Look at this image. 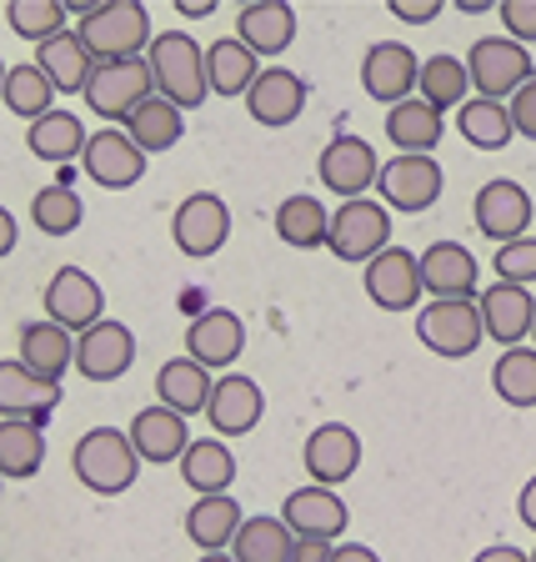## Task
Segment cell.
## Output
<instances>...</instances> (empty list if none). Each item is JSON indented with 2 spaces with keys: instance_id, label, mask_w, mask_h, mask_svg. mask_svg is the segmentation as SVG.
Instances as JSON below:
<instances>
[{
  "instance_id": "cell-33",
  "label": "cell",
  "mask_w": 536,
  "mask_h": 562,
  "mask_svg": "<svg viewBox=\"0 0 536 562\" xmlns=\"http://www.w3.org/2000/svg\"><path fill=\"white\" fill-rule=\"evenodd\" d=\"M296 532L286 517H246L241 532L231 542L236 562H292L296 558Z\"/></svg>"
},
{
  "instance_id": "cell-8",
  "label": "cell",
  "mask_w": 536,
  "mask_h": 562,
  "mask_svg": "<svg viewBox=\"0 0 536 562\" xmlns=\"http://www.w3.org/2000/svg\"><path fill=\"white\" fill-rule=\"evenodd\" d=\"M46 322L66 327L70 337H85L91 327L105 322V292L101 281L81 267H60L56 277L46 281Z\"/></svg>"
},
{
  "instance_id": "cell-25",
  "label": "cell",
  "mask_w": 536,
  "mask_h": 562,
  "mask_svg": "<svg viewBox=\"0 0 536 562\" xmlns=\"http://www.w3.org/2000/svg\"><path fill=\"white\" fill-rule=\"evenodd\" d=\"M56 402H60V382L35 376L21 357L0 367V412H5V417L41 422L46 412H56Z\"/></svg>"
},
{
  "instance_id": "cell-15",
  "label": "cell",
  "mask_w": 536,
  "mask_h": 562,
  "mask_svg": "<svg viewBox=\"0 0 536 562\" xmlns=\"http://www.w3.org/2000/svg\"><path fill=\"white\" fill-rule=\"evenodd\" d=\"M362 286L381 312H411L426 292L421 286V257H411L407 246H386L376 261H366Z\"/></svg>"
},
{
  "instance_id": "cell-52",
  "label": "cell",
  "mask_w": 536,
  "mask_h": 562,
  "mask_svg": "<svg viewBox=\"0 0 536 562\" xmlns=\"http://www.w3.org/2000/svg\"><path fill=\"white\" fill-rule=\"evenodd\" d=\"M516 513H522V522L536 532V477L522 487V497H516Z\"/></svg>"
},
{
  "instance_id": "cell-32",
  "label": "cell",
  "mask_w": 536,
  "mask_h": 562,
  "mask_svg": "<svg viewBox=\"0 0 536 562\" xmlns=\"http://www.w3.org/2000/svg\"><path fill=\"white\" fill-rule=\"evenodd\" d=\"M241 532V507H236L231 492H216V497H196V507L186 513V538L201 552H221L236 542Z\"/></svg>"
},
{
  "instance_id": "cell-18",
  "label": "cell",
  "mask_w": 536,
  "mask_h": 562,
  "mask_svg": "<svg viewBox=\"0 0 536 562\" xmlns=\"http://www.w3.org/2000/svg\"><path fill=\"white\" fill-rule=\"evenodd\" d=\"M130 362H136V337L126 322H101L76 341V372L85 382H116L130 372Z\"/></svg>"
},
{
  "instance_id": "cell-49",
  "label": "cell",
  "mask_w": 536,
  "mask_h": 562,
  "mask_svg": "<svg viewBox=\"0 0 536 562\" xmlns=\"http://www.w3.org/2000/svg\"><path fill=\"white\" fill-rule=\"evenodd\" d=\"M331 558H337V548H331V542L301 538V542H296V558H292V562H331Z\"/></svg>"
},
{
  "instance_id": "cell-38",
  "label": "cell",
  "mask_w": 536,
  "mask_h": 562,
  "mask_svg": "<svg viewBox=\"0 0 536 562\" xmlns=\"http://www.w3.org/2000/svg\"><path fill=\"white\" fill-rule=\"evenodd\" d=\"M85 126L81 116H70V111H50V116L31 121V131H25V146H31L41 161H76V156H85Z\"/></svg>"
},
{
  "instance_id": "cell-4",
  "label": "cell",
  "mask_w": 536,
  "mask_h": 562,
  "mask_svg": "<svg viewBox=\"0 0 536 562\" xmlns=\"http://www.w3.org/2000/svg\"><path fill=\"white\" fill-rule=\"evenodd\" d=\"M156 95L151 60H95L91 81H85V105L101 121H130L140 105Z\"/></svg>"
},
{
  "instance_id": "cell-44",
  "label": "cell",
  "mask_w": 536,
  "mask_h": 562,
  "mask_svg": "<svg viewBox=\"0 0 536 562\" xmlns=\"http://www.w3.org/2000/svg\"><path fill=\"white\" fill-rule=\"evenodd\" d=\"M31 222L46 236H70L85 222V206L70 187H46V191H35V201H31Z\"/></svg>"
},
{
  "instance_id": "cell-51",
  "label": "cell",
  "mask_w": 536,
  "mask_h": 562,
  "mask_svg": "<svg viewBox=\"0 0 536 562\" xmlns=\"http://www.w3.org/2000/svg\"><path fill=\"white\" fill-rule=\"evenodd\" d=\"M331 562H381V558H376V552L366 548V542H341L337 558H331Z\"/></svg>"
},
{
  "instance_id": "cell-16",
  "label": "cell",
  "mask_w": 536,
  "mask_h": 562,
  "mask_svg": "<svg viewBox=\"0 0 536 562\" xmlns=\"http://www.w3.org/2000/svg\"><path fill=\"white\" fill-rule=\"evenodd\" d=\"M81 166H85V176H91L95 187L126 191V187H136L140 176H146V151H140L126 131L105 126V131H95V136L85 140Z\"/></svg>"
},
{
  "instance_id": "cell-54",
  "label": "cell",
  "mask_w": 536,
  "mask_h": 562,
  "mask_svg": "<svg viewBox=\"0 0 536 562\" xmlns=\"http://www.w3.org/2000/svg\"><path fill=\"white\" fill-rule=\"evenodd\" d=\"M181 11L186 15H210V0H181Z\"/></svg>"
},
{
  "instance_id": "cell-5",
  "label": "cell",
  "mask_w": 536,
  "mask_h": 562,
  "mask_svg": "<svg viewBox=\"0 0 536 562\" xmlns=\"http://www.w3.org/2000/svg\"><path fill=\"white\" fill-rule=\"evenodd\" d=\"M467 76H471V86H477L481 101H502L506 105L526 81H536L532 50L516 46L512 35H481L477 46H471V56H467Z\"/></svg>"
},
{
  "instance_id": "cell-41",
  "label": "cell",
  "mask_w": 536,
  "mask_h": 562,
  "mask_svg": "<svg viewBox=\"0 0 536 562\" xmlns=\"http://www.w3.org/2000/svg\"><path fill=\"white\" fill-rule=\"evenodd\" d=\"M456 126H461V136H467L471 146H481V151H502L506 140L516 136L512 111H506L502 101H481V95L456 111Z\"/></svg>"
},
{
  "instance_id": "cell-1",
  "label": "cell",
  "mask_w": 536,
  "mask_h": 562,
  "mask_svg": "<svg viewBox=\"0 0 536 562\" xmlns=\"http://www.w3.org/2000/svg\"><path fill=\"white\" fill-rule=\"evenodd\" d=\"M81 41L91 46L95 60H140L151 50L156 31H151V11L140 0H105L81 11Z\"/></svg>"
},
{
  "instance_id": "cell-28",
  "label": "cell",
  "mask_w": 536,
  "mask_h": 562,
  "mask_svg": "<svg viewBox=\"0 0 536 562\" xmlns=\"http://www.w3.org/2000/svg\"><path fill=\"white\" fill-rule=\"evenodd\" d=\"M21 362L31 367L35 376L46 382H60V376L76 367V337L56 322H25L21 327Z\"/></svg>"
},
{
  "instance_id": "cell-22",
  "label": "cell",
  "mask_w": 536,
  "mask_h": 562,
  "mask_svg": "<svg viewBox=\"0 0 536 562\" xmlns=\"http://www.w3.org/2000/svg\"><path fill=\"white\" fill-rule=\"evenodd\" d=\"M261 412H266V397H261V386L251 382V376H236L226 372L221 382H216V392H210V427H216V437H246L256 432Z\"/></svg>"
},
{
  "instance_id": "cell-30",
  "label": "cell",
  "mask_w": 536,
  "mask_h": 562,
  "mask_svg": "<svg viewBox=\"0 0 536 562\" xmlns=\"http://www.w3.org/2000/svg\"><path fill=\"white\" fill-rule=\"evenodd\" d=\"M35 66L46 70L56 91H66V95L81 91L85 95V81H91V70H95V56H91V46L81 41V31H66V35H56V41L41 46Z\"/></svg>"
},
{
  "instance_id": "cell-55",
  "label": "cell",
  "mask_w": 536,
  "mask_h": 562,
  "mask_svg": "<svg viewBox=\"0 0 536 562\" xmlns=\"http://www.w3.org/2000/svg\"><path fill=\"white\" fill-rule=\"evenodd\" d=\"M201 562H236V558H226V552H206Z\"/></svg>"
},
{
  "instance_id": "cell-24",
  "label": "cell",
  "mask_w": 536,
  "mask_h": 562,
  "mask_svg": "<svg viewBox=\"0 0 536 562\" xmlns=\"http://www.w3.org/2000/svg\"><path fill=\"white\" fill-rule=\"evenodd\" d=\"M301 105H306V81L286 66L261 70V81L246 91V111H251V121H261V126H292V121L301 116Z\"/></svg>"
},
{
  "instance_id": "cell-19",
  "label": "cell",
  "mask_w": 536,
  "mask_h": 562,
  "mask_svg": "<svg viewBox=\"0 0 536 562\" xmlns=\"http://www.w3.org/2000/svg\"><path fill=\"white\" fill-rule=\"evenodd\" d=\"M481 322H487V337L502 341L506 347H522L536 327V302L526 286H512V281H491L487 292H481Z\"/></svg>"
},
{
  "instance_id": "cell-36",
  "label": "cell",
  "mask_w": 536,
  "mask_h": 562,
  "mask_svg": "<svg viewBox=\"0 0 536 562\" xmlns=\"http://www.w3.org/2000/svg\"><path fill=\"white\" fill-rule=\"evenodd\" d=\"M206 70H210V91L216 95H246L261 81L256 50L241 46L236 35H226V41H216V46L206 50Z\"/></svg>"
},
{
  "instance_id": "cell-9",
  "label": "cell",
  "mask_w": 536,
  "mask_h": 562,
  "mask_svg": "<svg viewBox=\"0 0 536 562\" xmlns=\"http://www.w3.org/2000/svg\"><path fill=\"white\" fill-rule=\"evenodd\" d=\"M362 86L372 101L401 105L421 86V60L407 41H372L362 56Z\"/></svg>"
},
{
  "instance_id": "cell-48",
  "label": "cell",
  "mask_w": 536,
  "mask_h": 562,
  "mask_svg": "<svg viewBox=\"0 0 536 562\" xmlns=\"http://www.w3.org/2000/svg\"><path fill=\"white\" fill-rule=\"evenodd\" d=\"M391 15L407 25H426L442 15V0H391Z\"/></svg>"
},
{
  "instance_id": "cell-14",
  "label": "cell",
  "mask_w": 536,
  "mask_h": 562,
  "mask_svg": "<svg viewBox=\"0 0 536 562\" xmlns=\"http://www.w3.org/2000/svg\"><path fill=\"white\" fill-rule=\"evenodd\" d=\"M316 171H321V187H327L331 196H341V201H362L366 191L381 181L376 151L366 146L362 136H337L327 151H321Z\"/></svg>"
},
{
  "instance_id": "cell-34",
  "label": "cell",
  "mask_w": 536,
  "mask_h": 562,
  "mask_svg": "<svg viewBox=\"0 0 536 562\" xmlns=\"http://www.w3.org/2000/svg\"><path fill=\"white\" fill-rule=\"evenodd\" d=\"M121 131H126V136L136 140L146 156H161V151H171L175 140L186 136V111H181V105H171L166 95H151V101L140 105V111Z\"/></svg>"
},
{
  "instance_id": "cell-50",
  "label": "cell",
  "mask_w": 536,
  "mask_h": 562,
  "mask_svg": "<svg viewBox=\"0 0 536 562\" xmlns=\"http://www.w3.org/2000/svg\"><path fill=\"white\" fill-rule=\"evenodd\" d=\"M471 562H532V552H522V548H506V542H497V548H481Z\"/></svg>"
},
{
  "instance_id": "cell-10",
  "label": "cell",
  "mask_w": 536,
  "mask_h": 562,
  "mask_svg": "<svg viewBox=\"0 0 536 562\" xmlns=\"http://www.w3.org/2000/svg\"><path fill=\"white\" fill-rule=\"evenodd\" d=\"M171 236L186 257H216L226 241H231V211L216 191H196L175 206L171 216Z\"/></svg>"
},
{
  "instance_id": "cell-23",
  "label": "cell",
  "mask_w": 536,
  "mask_h": 562,
  "mask_svg": "<svg viewBox=\"0 0 536 562\" xmlns=\"http://www.w3.org/2000/svg\"><path fill=\"white\" fill-rule=\"evenodd\" d=\"M281 517L292 522L296 538H321V542H337L346 532V503L337 497V487H296L281 507Z\"/></svg>"
},
{
  "instance_id": "cell-43",
  "label": "cell",
  "mask_w": 536,
  "mask_h": 562,
  "mask_svg": "<svg viewBox=\"0 0 536 562\" xmlns=\"http://www.w3.org/2000/svg\"><path fill=\"white\" fill-rule=\"evenodd\" d=\"M50 101H56V86L41 66H11L5 70V111L25 121H41L50 116Z\"/></svg>"
},
{
  "instance_id": "cell-42",
  "label": "cell",
  "mask_w": 536,
  "mask_h": 562,
  "mask_svg": "<svg viewBox=\"0 0 536 562\" xmlns=\"http://www.w3.org/2000/svg\"><path fill=\"white\" fill-rule=\"evenodd\" d=\"M5 21L21 41H35V46H46L56 35H66V21H70V5L60 0H11L5 5Z\"/></svg>"
},
{
  "instance_id": "cell-39",
  "label": "cell",
  "mask_w": 536,
  "mask_h": 562,
  "mask_svg": "<svg viewBox=\"0 0 536 562\" xmlns=\"http://www.w3.org/2000/svg\"><path fill=\"white\" fill-rule=\"evenodd\" d=\"M491 386L506 407H536V347H506L491 362Z\"/></svg>"
},
{
  "instance_id": "cell-57",
  "label": "cell",
  "mask_w": 536,
  "mask_h": 562,
  "mask_svg": "<svg viewBox=\"0 0 536 562\" xmlns=\"http://www.w3.org/2000/svg\"><path fill=\"white\" fill-rule=\"evenodd\" d=\"M532 562H536V552H532Z\"/></svg>"
},
{
  "instance_id": "cell-6",
  "label": "cell",
  "mask_w": 536,
  "mask_h": 562,
  "mask_svg": "<svg viewBox=\"0 0 536 562\" xmlns=\"http://www.w3.org/2000/svg\"><path fill=\"white\" fill-rule=\"evenodd\" d=\"M417 337L426 351L446 357V362H461L481 347L487 337V322H481L477 302H432L417 312Z\"/></svg>"
},
{
  "instance_id": "cell-7",
  "label": "cell",
  "mask_w": 536,
  "mask_h": 562,
  "mask_svg": "<svg viewBox=\"0 0 536 562\" xmlns=\"http://www.w3.org/2000/svg\"><path fill=\"white\" fill-rule=\"evenodd\" d=\"M331 257L337 261H376L391 246V206L381 201H341L331 216Z\"/></svg>"
},
{
  "instance_id": "cell-56",
  "label": "cell",
  "mask_w": 536,
  "mask_h": 562,
  "mask_svg": "<svg viewBox=\"0 0 536 562\" xmlns=\"http://www.w3.org/2000/svg\"><path fill=\"white\" fill-rule=\"evenodd\" d=\"M532 341H536V327H532Z\"/></svg>"
},
{
  "instance_id": "cell-37",
  "label": "cell",
  "mask_w": 536,
  "mask_h": 562,
  "mask_svg": "<svg viewBox=\"0 0 536 562\" xmlns=\"http://www.w3.org/2000/svg\"><path fill=\"white\" fill-rule=\"evenodd\" d=\"M276 236L296 251H311V246L331 241V211L316 196H286L276 211Z\"/></svg>"
},
{
  "instance_id": "cell-21",
  "label": "cell",
  "mask_w": 536,
  "mask_h": 562,
  "mask_svg": "<svg viewBox=\"0 0 536 562\" xmlns=\"http://www.w3.org/2000/svg\"><path fill=\"white\" fill-rule=\"evenodd\" d=\"M241 347H246V327H241V316L226 312V306L201 312L196 322L186 327V357H191V362H201L206 372L231 367L236 357H241Z\"/></svg>"
},
{
  "instance_id": "cell-31",
  "label": "cell",
  "mask_w": 536,
  "mask_h": 562,
  "mask_svg": "<svg viewBox=\"0 0 536 562\" xmlns=\"http://www.w3.org/2000/svg\"><path fill=\"white\" fill-rule=\"evenodd\" d=\"M181 482H186L196 497H216L236 482V452L221 437H201L191 442V452L181 457Z\"/></svg>"
},
{
  "instance_id": "cell-2",
  "label": "cell",
  "mask_w": 536,
  "mask_h": 562,
  "mask_svg": "<svg viewBox=\"0 0 536 562\" xmlns=\"http://www.w3.org/2000/svg\"><path fill=\"white\" fill-rule=\"evenodd\" d=\"M70 468H76L81 487H91L95 497H121L140 472V452L130 442V432H121V427H91L70 452Z\"/></svg>"
},
{
  "instance_id": "cell-47",
  "label": "cell",
  "mask_w": 536,
  "mask_h": 562,
  "mask_svg": "<svg viewBox=\"0 0 536 562\" xmlns=\"http://www.w3.org/2000/svg\"><path fill=\"white\" fill-rule=\"evenodd\" d=\"M506 111H512V126H516V136H526V140H536V81H526L522 91L506 101Z\"/></svg>"
},
{
  "instance_id": "cell-53",
  "label": "cell",
  "mask_w": 536,
  "mask_h": 562,
  "mask_svg": "<svg viewBox=\"0 0 536 562\" xmlns=\"http://www.w3.org/2000/svg\"><path fill=\"white\" fill-rule=\"evenodd\" d=\"M0 251H15V216L11 211L0 216Z\"/></svg>"
},
{
  "instance_id": "cell-27",
  "label": "cell",
  "mask_w": 536,
  "mask_h": 562,
  "mask_svg": "<svg viewBox=\"0 0 536 562\" xmlns=\"http://www.w3.org/2000/svg\"><path fill=\"white\" fill-rule=\"evenodd\" d=\"M442 126H446L442 111L426 105L421 95H411V101L386 111V136L397 146V156H432L436 140H442Z\"/></svg>"
},
{
  "instance_id": "cell-26",
  "label": "cell",
  "mask_w": 536,
  "mask_h": 562,
  "mask_svg": "<svg viewBox=\"0 0 536 562\" xmlns=\"http://www.w3.org/2000/svg\"><path fill=\"white\" fill-rule=\"evenodd\" d=\"M236 41L251 46L256 56H281V50L296 41V11L286 0H256V5H246L241 21H236Z\"/></svg>"
},
{
  "instance_id": "cell-12",
  "label": "cell",
  "mask_w": 536,
  "mask_h": 562,
  "mask_svg": "<svg viewBox=\"0 0 536 562\" xmlns=\"http://www.w3.org/2000/svg\"><path fill=\"white\" fill-rule=\"evenodd\" d=\"M471 216H477L481 236L487 241H522L526 226H532L536 206H532V191L522 187V181H506V176H497V181H487V187L477 191V206H471Z\"/></svg>"
},
{
  "instance_id": "cell-20",
  "label": "cell",
  "mask_w": 536,
  "mask_h": 562,
  "mask_svg": "<svg viewBox=\"0 0 536 562\" xmlns=\"http://www.w3.org/2000/svg\"><path fill=\"white\" fill-rule=\"evenodd\" d=\"M130 432V442H136V452H140V462H156V468H166V462H181V457L191 452V427H186V417L181 412H171V407H146V412H136V422L126 427Z\"/></svg>"
},
{
  "instance_id": "cell-11",
  "label": "cell",
  "mask_w": 536,
  "mask_h": 562,
  "mask_svg": "<svg viewBox=\"0 0 536 562\" xmlns=\"http://www.w3.org/2000/svg\"><path fill=\"white\" fill-rule=\"evenodd\" d=\"M421 286L432 292V302H477L481 267L461 241H432L421 251Z\"/></svg>"
},
{
  "instance_id": "cell-29",
  "label": "cell",
  "mask_w": 536,
  "mask_h": 562,
  "mask_svg": "<svg viewBox=\"0 0 536 562\" xmlns=\"http://www.w3.org/2000/svg\"><path fill=\"white\" fill-rule=\"evenodd\" d=\"M210 392H216L210 372L201 362H191V357H171V362H161V372H156V397H161V407L181 412V417L206 412Z\"/></svg>"
},
{
  "instance_id": "cell-13",
  "label": "cell",
  "mask_w": 536,
  "mask_h": 562,
  "mask_svg": "<svg viewBox=\"0 0 536 562\" xmlns=\"http://www.w3.org/2000/svg\"><path fill=\"white\" fill-rule=\"evenodd\" d=\"M442 187H446V176H442V161H436V156H397V161L381 166V181H376L386 206L407 211V216L432 206V201L442 196Z\"/></svg>"
},
{
  "instance_id": "cell-45",
  "label": "cell",
  "mask_w": 536,
  "mask_h": 562,
  "mask_svg": "<svg viewBox=\"0 0 536 562\" xmlns=\"http://www.w3.org/2000/svg\"><path fill=\"white\" fill-rule=\"evenodd\" d=\"M491 271H497V281H512V286H526V281H536V236H522V241L497 246Z\"/></svg>"
},
{
  "instance_id": "cell-40",
  "label": "cell",
  "mask_w": 536,
  "mask_h": 562,
  "mask_svg": "<svg viewBox=\"0 0 536 562\" xmlns=\"http://www.w3.org/2000/svg\"><path fill=\"white\" fill-rule=\"evenodd\" d=\"M421 101L436 105V111H461L467 105V91H471V76H467V60H456V56H432V60H421Z\"/></svg>"
},
{
  "instance_id": "cell-17",
  "label": "cell",
  "mask_w": 536,
  "mask_h": 562,
  "mask_svg": "<svg viewBox=\"0 0 536 562\" xmlns=\"http://www.w3.org/2000/svg\"><path fill=\"white\" fill-rule=\"evenodd\" d=\"M301 462L316 487H337V482H346L351 472L362 468V437L351 432L346 422H327V427H316L306 437Z\"/></svg>"
},
{
  "instance_id": "cell-3",
  "label": "cell",
  "mask_w": 536,
  "mask_h": 562,
  "mask_svg": "<svg viewBox=\"0 0 536 562\" xmlns=\"http://www.w3.org/2000/svg\"><path fill=\"white\" fill-rule=\"evenodd\" d=\"M146 60H151V76H156V95H166L181 111H196L210 95L206 56H201V46L186 31H161L151 41V50H146Z\"/></svg>"
},
{
  "instance_id": "cell-46",
  "label": "cell",
  "mask_w": 536,
  "mask_h": 562,
  "mask_svg": "<svg viewBox=\"0 0 536 562\" xmlns=\"http://www.w3.org/2000/svg\"><path fill=\"white\" fill-rule=\"evenodd\" d=\"M502 25H506V35H512L516 46L536 41V0H506V5H502Z\"/></svg>"
},
{
  "instance_id": "cell-35",
  "label": "cell",
  "mask_w": 536,
  "mask_h": 562,
  "mask_svg": "<svg viewBox=\"0 0 536 562\" xmlns=\"http://www.w3.org/2000/svg\"><path fill=\"white\" fill-rule=\"evenodd\" d=\"M41 462H46V432H41V422H21V417L0 422V472L11 482H25L41 472Z\"/></svg>"
}]
</instances>
